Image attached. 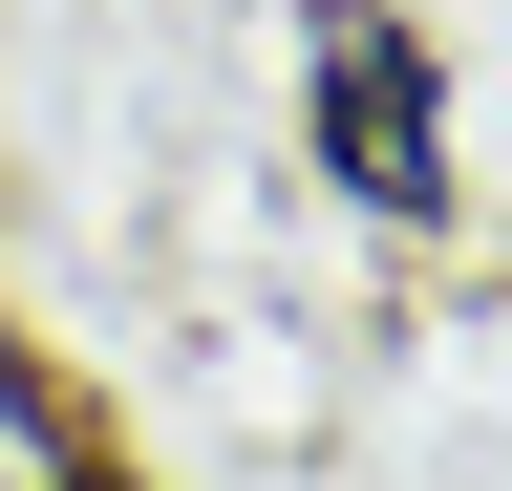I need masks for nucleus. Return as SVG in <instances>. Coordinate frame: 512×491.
<instances>
[{
	"label": "nucleus",
	"mask_w": 512,
	"mask_h": 491,
	"mask_svg": "<svg viewBox=\"0 0 512 491\" xmlns=\"http://www.w3.org/2000/svg\"><path fill=\"white\" fill-rule=\"evenodd\" d=\"M278 65H299V171L384 257H448L470 235V86H448L427 0H278Z\"/></svg>",
	"instance_id": "f257e3e1"
},
{
	"label": "nucleus",
	"mask_w": 512,
	"mask_h": 491,
	"mask_svg": "<svg viewBox=\"0 0 512 491\" xmlns=\"http://www.w3.org/2000/svg\"><path fill=\"white\" fill-rule=\"evenodd\" d=\"M491 257H512V171H491Z\"/></svg>",
	"instance_id": "f03ea898"
}]
</instances>
